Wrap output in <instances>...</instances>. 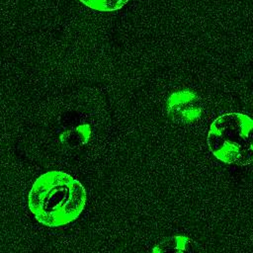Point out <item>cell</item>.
<instances>
[{"label": "cell", "instance_id": "obj_1", "mask_svg": "<svg viewBox=\"0 0 253 253\" xmlns=\"http://www.w3.org/2000/svg\"><path fill=\"white\" fill-rule=\"evenodd\" d=\"M87 194L83 185L62 171H48L34 182L28 197L29 209L46 226L58 227L75 220L83 211Z\"/></svg>", "mask_w": 253, "mask_h": 253}, {"label": "cell", "instance_id": "obj_2", "mask_svg": "<svg viewBox=\"0 0 253 253\" xmlns=\"http://www.w3.org/2000/svg\"><path fill=\"white\" fill-rule=\"evenodd\" d=\"M253 122L241 113L217 117L210 126L207 142L215 158L226 163L246 166L252 162Z\"/></svg>", "mask_w": 253, "mask_h": 253}, {"label": "cell", "instance_id": "obj_3", "mask_svg": "<svg viewBox=\"0 0 253 253\" xmlns=\"http://www.w3.org/2000/svg\"><path fill=\"white\" fill-rule=\"evenodd\" d=\"M87 7L103 12H111L121 9L128 0H79Z\"/></svg>", "mask_w": 253, "mask_h": 253}]
</instances>
